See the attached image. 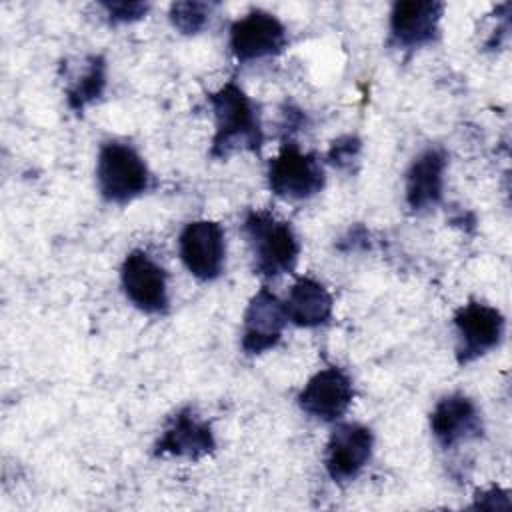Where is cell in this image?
<instances>
[{
	"label": "cell",
	"mask_w": 512,
	"mask_h": 512,
	"mask_svg": "<svg viewBox=\"0 0 512 512\" xmlns=\"http://www.w3.org/2000/svg\"><path fill=\"white\" fill-rule=\"evenodd\" d=\"M452 324L456 330V362L460 366H466L500 346L506 330L502 312L480 300L462 304L454 312Z\"/></svg>",
	"instance_id": "5b68a950"
},
{
	"label": "cell",
	"mask_w": 512,
	"mask_h": 512,
	"mask_svg": "<svg viewBox=\"0 0 512 512\" xmlns=\"http://www.w3.org/2000/svg\"><path fill=\"white\" fill-rule=\"evenodd\" d=\"M178 256L200 282L216 280L226 264V232L216 220H192L178 234Z\"/></svg>",
	"instance_id": "52a82bcc"
},
{
	"label": "cell",
	"mask_w": 512,
	"mask_h": 512,
	"mask_svg": "<svg viewBox=\"0 0 512 512\" xmlns=\"http://www.w3.org/2000/svg\"><path fill=\"white\" fill-rule=\"evenodd\" d=\"M110 24H130L144 18L150 10L148 2H100Z\"/></svg>",
	"instance_id": "ffe728a7"
},
{
	"label": "cell",
	"mask_w": 512,
	"mask_h": 512,
	"mask_svg": "<svg viewBox=\"0 0 512 512\" xmlns=\"http://www.w3.org/2000/svg\"><path fill=\"white\" fill-rule=\"evenodd\" d=\"M360 150H362V142L356 136L346 134L332 142V146L326 154V160H328V164H332L338 170H350L352 164L358 160Z\"/></svg>",
	"instance_id": "d6986e66"
},
{
	"label": "cell",
	"mask_w": 512,
	"mask_h": 512,
	"mask_svg": "<svg viewBox=\"0 0 512 512\" xmlns=\"http://www.w3.org/2000/svg\"><path fill=\"white\" fill-rule=\"evenodd\" d=\"M120 286L126 300L144 314H166L170 308L168 274L144 250H130L120 266Z\"/></svg>",
	"instance_id": "8992f818"
},
{
	"label": "cell",
	"mask_w": 512,
	"mask_h": 512,
	"mask_svg": "<svg viewBox=\"0 0 512 512\" xmlns=\"http://www.w3.org/2000/svg\"><path fill=\"white\" fill-rule=\"evenodd\" d=\"M254 274L270 280L296 268L300 240L290 222L274 216L270 210H248L242 220Z\"/></svg>",
	"instance_id": "7a4b0ae2"
},
{
	"label": "cell",
	"mask_w": 512,
	"mask_h": 512,
	"mask_svg": "<svg viewBox=\"0 0 512 512\" xmlns=\"http://www.w3.org/2000/svg\"><path fill=\"white\" fill-rule=\"evenodd\" d=\"M354 400V382L338 366H326L314 372L296 396L304 414L326 424L338 422Z\"/></svg>",
	"instance_id": "30bf717a"
},
{
	"label": "cell",
	"mask_w": 512,
	"mask_h": 512,
	"mask_svg": "<svg viewBox=\"0 0 512 512\" xmlns=\"http://www.w3.org/2000/svg\"><path fill=\"white\" fill-rule=\"evenodd\" d=\"M106 70H108L106 60L100 54H92L84 60L82 70L72 76L70 84L64 90L66 104L72 112L80 114L86 106L102 98L108 82Z\"/></svg>",
	"instance_id": "e0dca14e"
},
{
	"label": "cell",
	"mask_w": 512,
	"mask_h": 512,
	"mask_svg": "<svg viewBox=\"0 0 512 512\" xmlns=\"http://www.w3.org/2000/svg\"><path fill=\"white\" fill-rule=\"evenodd\" d=\"M282 302L288 322L300 328H318L332 318V294L322 282L310 276L296 278Z\"/></svg>",
	"instance_id": "2e32d148"
},
{
	"label": "cell",
	"mask_w": 512,
	"mask_h": 512,
	"mask_svg": "<svg viewBox=\"0 0 512 512\" xmlns=\"http://www.w3.org/2000/svg\"><path fill=\"white\" fill-rule=\"evenodd\" d=\"M444 2L402 0L394 2L388 18V44L396 50H418L436 42Z\"/></svg>",
	"instance_id": "8fae6325"
},
{
	"label": "cell",
	"mask_w": 512,
	"mask_h": 512,
	"mask_svg": "<svg viewBox=\"0 0 512 512\" xmlns=\"http://www.w3.org/2000/svg\"><path fill=\"white\" fill-rule=\"evenodd\" d=\"M214 116V136L210 156L226 160L238 150L260 154L264 146V130L258 104L232 78L206 96Z\"/></svg>",
	"instance_id": "6da1fadb"
},
{
	"label": "cell",
	"mask_w": 512,
	"mask_h": 512,
	"mask_svg": "<svg viewBox=\"0 0 512 512\" xmlns=\"http://www.w3.org/2000/svg\"><path fill=\"white\" fill-rule=\"evenodd\" d=\"M286 324L284 302L268 286H262L250 298L242 316V352L246 356H258L272 350L282 340Z\"/></svg>",
	"instance_id": "7c38bea8"
},
{
	"label": "cell",
	"mask_w": 512,
	"mask_h": 512,
	"mask_svg": "<svg viewBox=\"0 0 512 512\" xmlns=\"http://www.w3.org/2000/svg\"><path fill=\"white\" fill-rule=\"evenodd\" d=\"M266 180L274 196L302 202L322 192L326 174L314 152H304L294 140L284 138L278 154L268 162Z\"/></svg>",
	"instance_id": "277c9868"
},
{
	"label": "cell",
	"mask_w": 512,
	"mask_h": 512,
	"mask_svg": "<svg viewBox=\"0 0 512 512\" xmlns=\"http://www.w3.org/2000/svg\"><path fill=\"white\" fill-rule=\"evenodd\" d=\"M212 8H214V4H210V2H192V0L174 2V4H170L168 18H170V24L180 34L194 36L206 28Z\"/></svg>",
	"instance_id": "ac0fdd59"
},
{
	"label": "cell",
	"mask_w": 512,
	"mask_h": 512,
	"mask_svg": "<svg viewBox=\"0 0 512 512\" xmlns=\"http://www.w3.org/2000/svg\"><path fill=\"white\" fill-rule=\"evenodd\" d=\"M374 452V432L358 422H338L326 442L324 468L336 484L352 482Z\"/></svg>",
	"instance_id": "9c48e42d"
},
{
	"label": "cell",
	"mask_w": 512,
	"mask_h": 512,
	"mask_svg": "<svg viewBox=\"0 0 512 512\" xmlns=\"http://www.w3.org/2000/svg\"><path fill=\"white\" fill-rule=\"evenodd\" d=\"M448 154L440 146H428L414 156L404 178V200L412 214L434 210L444 196Z\"/></svg>",
	"instance_id": "5bb4252c"
},
{
	"label": "cell",
	"mask_w": 512,
	"mask_h": 512,
	"mask_svg": "<svg viewBox=\"0 0 512 512\" xmlns=\"http://www.w3.org/2000/svg\"><path fill=\"white\" fill-rule=\"evenodd\" d=\"M216 450L214 430L208 420L200 418L192 408H180L172 414L154 444V456H176L200 460Z\"/></svg>",
	"instance_id": "9a60e30c"
},
{
	"label": "cell",
	"mask_w": 512,
	"mask_h": 512,
	"mask_svg": "<svg viewBox=\"0 0 512 512\" xmlns=\"http://www.w3.org/2000/svg\"><path fill=\"white\" fill-rule=\"evenodd\" d=\"M96 186L106 202L126 206L150 190L152 172L132 144L108 140L98 150Z\"/></svg>",
	"instance_id": "3957f363"
},
{
	"label": "cell",
	"mask_w": 512,
	"mask_h": 512,
	"mask_svg": "<svg viewBox=\"0 0 512 512\" xmlns=\"http://www.w3.org/2000/svg\"><path fill=\"white\" fill-rule=\"evenodd\" d=\"M228 46L238 62L272 58L288 46V30L278 16L262 8L246 12L230 26Z\"/></svg>",
	"instance_id": "ba28073f"
},
{
	"label": "cell",
	"mask_w": 512,
	"mask_h": 512,
	"mask_svg": "<svg viewBox=\"0 0 512 512\" xmlns=\"http://www.w3.org/2000/svg\"><path fill=\"white\" fill-rule=\"evenodd\" d=\"M430 432L444 450L478 440L484 434L480 408L462 392L446 394L430 412Z\"/></svg>",
	"instance_id": "4fadbf2b"
},
{
	"label": "cell",
	"mask_w": 512,
	"mask_h": 512,
	"mask_svg": "<svg viewBox=\"0 0 512 512\" xmlns=\"http://www.w3.org/2000/svg\"><path fill=\"white\" fill-rule=\"evenodd\" d=\"M498 498H508V490H500V488H492L486 492H478L474 498L472 508H486V510H500V508H508V504L498 502Z\"/></svg>",
	"instance_id": "44dd1931"
}]
</instances>
